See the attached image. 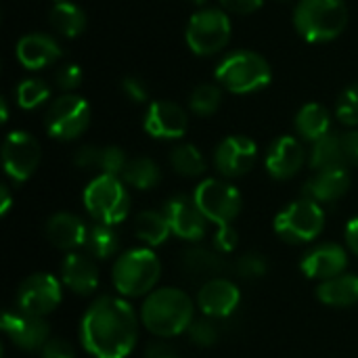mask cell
Segmentation results:
<instances>
[{
	"instance_id": "obj_1",
	"label": "cell",
	"mask_w": 358,
	"mask_h": 358,
	"mask_svg": "<svg viewBox=\"0 0 358 358\" xmlns=\"http://www.w3.org/2000/svg\"><path fill=\"white\" fill-rule=\"evenodd\" d=\"M138 340V315L126 298H96L80 321V342L92 358H126Z\"/></svg>"
},
{
	"instance_id": "obj_2",
	"label": "cell",
	"mask_w": 358,
	"mask_h": 358,
	"mask_svg": "<svg viewBox=\"0 0 358 358\" xmlns=\"http://www.w3.org/2000/svg\"><path fill=\"white\" fill-rule=\"evenodd\" d=\"M195 321L193 300L178 287L153 289L141 306V323L155 338H176Z\"/></svg>"
},
{
	"instance_id": "obj_3",
	"label": "cell",
	"mask_w": 358,
	"mask_h": 358,
	"mask_svg": "<svg viewBox=\"0 0 358 358\" xmlns=\"http://www.w3.org/2000/svg\"><path fill=\"white\" fill-rule=\"evenodd\" d=\"M162 277V262L155 256L153 248H134L124 252L113 268L111 281L122 298H141L149 296Z\"/></svg>"
},
{
	"instance_id": "obj_4",
	"label": "cell",
	"mask_w": 358,
	"mask_h": 358,
	"mask_svg": "<svg viewBox=\"0 0 358 358\" xmlns=\"http://www.w3.org/2000/svg\"><path fill=\"white\" fill-rule=\"evenodd\" d=\"M294 25L308 42H331L346 29L348 8L344 0H300Z\"/></svg>"
},
{
	"instance_id": "obj_5",
	"label": "cell",
	"mask_w": 358,
	"mask_h": 358,
	"mask_svg": "<svg viewBox=\"0 0 358 358\" xmlns=\"http://www.w3.org/2000/svg\"><path fill=\"white\" fill-rule=\"evenodd\" d=\"M273 71L268 61L254 50H235L216 67V80L235 94L256 92L271 84Z\"/></svg>"
},
{
	"instance_id": "obj_6",
	"label": "cell",
	"mask_w": 358,
	"mask_h": 358,
	"mask_svg": "<svg viewBox=\"0 0 358 358\" xmlns=\"http://www.w3.org/2000/svg\"><path fill=\"white\" fill-rule=\"evenodd\" d=\"M126 182L111 174H99L84 189V208L101 224L115 227L130 214V195Z\"/></svg>"
},
{
	"instance_id": "obj_7",
	"label": "cell",
	"mask_w": 358,
	"mask_h": 358,
	"mask_svg": "<svg viewBox=\"0 0 358 358\" xmlns=\"http://www.w3.org/2000/svg\"><path fill=\"white\" fill-rule=\"evenodd\" d=\"M325 227V212L321 203L302 197L292 201L275 216V233L279 239L292 245L315 241Z\"/></svg>"
},
{
	"instance_id": "obj_8",
	"label": "cell",
	"mask_w": 358,
	"mask_h": 358,
	"mask_svg": "<svg viewBox=\"0 0 358 358\" xmlns=\"http://www.w3.org/2000/svg\"><path fill=\"white\" fill-rule=\"evenodd\" d=\"M90 124V105L84 96L65 92L50 101L44 113L46 132L57 141H73L84 134Z\"/></svg>"
},
{
	"instance_id": "obj_9",
	"label": "cell",
	"mask_w": 358,
	"mask_h": 358,
	"mask_svg": "<svg viewBox=\"0 0 358 358\" xmlns=\"http://www.w3.org/2000/svg\"><path fill=\"white\" fill-rule=\"evenodd\" d=\"M193 199L201 214L208 218V222H214L216 227L231 224L243 206L241 193L235 185L220 180V178H206L195 187Z\"/></svg>"
},
{
	"instance_id": "obj_10",
	"label": "cell",
	"mask_w": 358,
	"mask_h": 358,
	"mask_svg": "<svg viewBox=\"0 0 358 358\" xmlns=\"http://www.w3.org/2000/svg\"><path fill=\"white\" fill-rule=\"evenodd\" d=\"M231 40V19L220 8L197 10L187 25V44L199 57L220 52Z\"/></svg>"
},
{
	"instance_id": "obj_11",
	"label": "cell",
	"mask_w": 358,
	"mask_h": 358,
	"mask_svg": "<svg viewBox=\"0 0 358 358\" xmlns=\"http://www.w3.org/2000/svg\"><path fill=\"white\" fill-rule=\"evenodd\" d=\"M17 308L34 315V317H46L63 300V283L48 273H36L21 281L17 287Z\"/></svg>"
},
{
	"instance_id": "obj_12",
	"label": "cell",
	"mask_w": 358,
	"mask_h": 358,
	"mask_svg": "<svg viewBox=\"0 0 358 358\" xmlns=\"http://www.w3.org/2000/svg\"><path fill=\"white\" fill-rule=\"evenodd\" d=\"M40 157H42V149L31 134H27L23 130H15L4 138L2 164H4L6 176L13 182H17V185L25 182L38 170Z\"/></svg>"
},
{
	"instance_id": "obj_13",
	"label": "cell",
	"mask_w": 358,
	"mask_h": 358,
	"mask_svg": "<svg viewBox=\"0 0 358 358\" xmlns=\"http://www.w3.org/2000/svg\"><path fill=\"white\" fill-rule=\"evenodd\" d=\"M4 336L21 350L34 352L42 350L50 340V327L44 317H34L23 310H6L0 323Z\"/></svg>"
},
{
	"instance_id": "obj_14",
	"label": "cell",
	"mask_w": 358,
	"mask_h": 358,
	"mask_svg": "<svg viewBox=\"0 0 358 358\" xmlns=\"http://www.w3.org/2000/svg\"><path fill=\"white\" fill-rule=\"evenodd\" d=\"M258 159V147L252 138L235 134L227 136L214 153V166L224 178H237L248 174Z\"/></svg>"
},
{
	"instance_id": "obj_15",
	"label": "cell",
	"mask_w": 358,
	"mask_h": 358,
	"mask_svg": "<svg viewBox=\"0 0 358 358\" xmlns=\"http://www.w3.org/2000/svg\"><path fill=\"white\" fill-rule=\"evenodd\" d=\"M164 214L170 222L172 235L185 241H199L206 235L208 218L197 208L195 199L189 195H174L166 201Z\"/></svg>"
},
{
	"instance_id": "obj_16",
	"label": "cell",
	"mask_w": 358,
	"mask_h": 358,
	"mask_svg": "<svg viewBox=\"0 0 358 358\" xmlns=\"http://www.w3.org/2000/svg\"><path fill=\"white\" fill-rule=\"evenodd\" d=\"M241 302V292L239 287L224 277H216L212 281L201 283L197 292V306L203 317L222 321L229 319Z\"/></svg>"
},
{
	"instance_id": "obj_17",
	"label": "cell",
	"mask_w": 358,
	"mask_h": 358,
	"mask_svg": "<svg viewBox=\"0 0 358 358\" xmlns=\"http://www.w3.org/2000/svg\"><path fill=\"white\" fill-rule=\"evenodd\" d=\"M145 132L153 138L176 141L187 132V113L172 101H153L145 113Z\"/></svg>"
},
{
	"instance_id": "obj_18",
	"label": "cell",
	"mask_w": 358,
	"mask_h": 358,
	"mask_svg": "<svg viewBox=\"0 0 358 358\" xmlns=\"http://www.w3.org/2000/svg\"><path fill=\"white\" fill-rule=\"evenodd\" d=\"M346 266H348V254L338 243H319L310 248L300 262L302 273L308 279H315L321 283L338 275H344Z\"/></svg>"
},
{
	"instance_id": "obj_19",
	"label": "cell",
	"mask_w": 358,
	"mask_h": 358,
	"mask_svg": "<svg viewBox=\"0 0 358 358\" xmlns=\"http://www.w3.org/2000/svg\"><path fill=\"white\" fill-rule=\"evenodd\" d=\"M304 159H306V151L296 136H279L268 147L264 166L273 178L287 180V178H294L302 170Z\"/></svg>"
},
{
	"instance_id": "obj_20",
	"label": "cell",
	"mask_w": 358,
	"mask_h": 358,
	"mask_svg": "<svg viewBox=\"0 0 358 358\" xmlns=\"http://www.w3.org/2000/svg\"><path fill=\"white\" fill-rule=\"evenodd\" d=\"M61 283L78 294V296H90L99 287V266L90 254L82 252H69L61 262Z\"/></svg>"
},
{
	"instance_id": "obj_21",
	"label": "cell",
	"mask_w": 358,
	"mask_h": 358,
	"mask_svg": "<svg viewBox=\"0 0 358 358\" xmlns=\"http://www.w3.org/2000/svg\"><path fill=\"white\" fill-rule=\"evenodd\" d=\"M46 237L57 250H63L69 254V252H76L86 245L88 227L76 214L57 212L46 222Z\"/></svg>"
},
{
	"instance_id": "obj_22",
	"label": "cell",
	"mask_w": 358,
	"mask_h": 358,
	"mask_svg": "<svg viewBox=\"0 0 358 358\" xmlns=\"http://www.w3.org/2000/svg\"><path fill=\"white\" fill-rule=\"evenodd\" d=\"M61 57L59 42L48 34H27L17 42V59L25 69H44Z\"/></svg>"
},
{
	"instance_id": "obj_23",
	"label": "cell",
	"mask_w": 358,
	"mask_h": 358,
	"mask_svg": "<svg viewBox=\"0 0 358 358\" xmlns=\"http://www.w3.org/2000/svg\"><path fill=\"white\" fill-rule=\"evenodd\" d=\"M350 189V174L348 168H331L321 170L310 176L304 185V197L317 203H334L342 199Z\"/></svg>"
},
{
	"instance_id": "obj_24",
	"label": "cell",
	"mask_w": 358,
	"mask_h": 358,
	"mask_svg": "<svg viewBox=\"0 0 358 358\" xmlns=\"http://www.w3.org/2000/svg\"><path fill=\"white\" fill-rule=\"evenodd\" d=\"M180 266L182 271L197 281H212L216 277H222V273L227 271V262L220 254L206 250V248H187L180 256Z\"/></svg>"
},
{
	"instance_id": "obj_25",
	"label": "cell",
	"mask_w": 358,
	"mask_h": 358,
	"mask_svg": "<svg viewBox=\"0 0 358 358\" xmlns=\"http://www.w3.org/2000/svg\"><path fill=\"white\" fill-rule=\"evenodd\" d=\"M317 298L325 306L334 308H348L358 304V275H338L329 281L319 283L317 287Z\"/></svg>"
},
{
	"instance_id": "obj_26",
	"label": "cell",
	"mask_w": 358,
	"mask_h": 358,
	"mask_svg": "<svg viewBox=\"0 0 358 358\" xmlns=\"http://www.w3.org/2000/svg\"><path fill=\"white\" fill-rule=\"evenodd\" d=\"M134 237L138 241H143L147 248H157L164 241H168V237L172 235L170 222L166 218L164 212H155V210H143L136 214L134 218Z\"/></svg>"
},
{
	"instance_id": "obj_27",
	"label": "cell",
	"mask_w": 358,
	"mask_h": 358,
	"mask_svg": "<svg viewBox=\"0 0 358 358\" xmlns=\"http://www.w3.org/2000/svg\"><path fill=\"white\" fill-rule=\"evenodd\" d=\"M329 128H331V113L319 103L304 105L296 115V132L304 141L315 143L325 134H329Z\"/></svg>"
},
{
	"instance_id": "obj_28",
	"label": "cell",
	"mask_w": 358,
	"mask_h": 358,
	"mask_svg": "<svg viewBox=\"0 0 358 358\" xmlns=\"http://www.w3.org/2000/svg\"><path fill=\"white\" fill-rule=\"evenodd\" d=\"M310 168L321 172V170H331V168H348L344 147H342V136L340 134H325L323 138L313 143L310 149Z\"/></svg>"
},
{
	"instance_id": "obj_29",
	"label": "cell",
	"mask_w": 358,
	"mask_h": 358,
	"mask_svg": "<svg viewBox=\"0 0 358 358\" xmlns=\"http://www.w3.org/2000/svg\"><path fill=\"white\" fill-rule=\"evenodd\" d=\"M48 21L55 27V31H59L65 38H76L86 27V15H84V10L78 4L69 2V0L57 2L50 8V13H48Z\"/></svg>"
},
{
	"instance_id": "obj_30",
	"label": "cell",
	"mask_w": 358,
	"mask_h": 358,
	"mask_svg": "<svg viewBox=\"0 0 358 358\" xmlns=\"http://www.w3.org/2000/svg\"><path fill=\"white\" fill-rule=\"evenodd\" d=\"M122 180L138 191H147V189H153L159 185L162 170L149 157H134V159H128V164L122 172Z\"/></svg>"
},
{
	"instance_id": "obj_31",
	"label": "cell",
	"mask_w": 358,
	"mask_h": 358,
	"mask_svg": "<svg viewBox=\"0 0 358 358\" xmlns=\"http://www.w3.org/2000/svg\"><path fill=\"white\" fill-rule=\"evenodd\" d=\"M84 248L94 260H109L120 250V235L115 233L113 227L94 222L92 227H88V237Z\"/></svg>"
},
{
	"instance_id": "obj_32",
	"label": "cell",
	"mask_w": 358,
	"mask_h": 358,
	"mask_svg": "<svg viewBox=\"0 0 358 358\" xmlns=\"http://www.w3.org/2000/svg\"><path fill=\"white\" fill-rule=\"evenodd\" d=\"M170 166L176 174L197 178L206 172V157L191 143H180L170 151Z\"/></svg>"
},
{
	"instance_id": "obj_33",
	"label": "cell",
	"mask_w": 358,
	"mask_h": 358,
	"mask_svg": "<svg viewBox=\"0 0 358 358\" xmlns=\"http://www.w3.org/2000/svg\"><path fill=\"white\" fill-rule=\"evenodd\" d=\"M220 103H222V90L218 84H199L193 88L189 96V109L199 117H208L216 113Z\"/></svg>"
},
{
	"instance_id": "obj_34",
	"label": "cell",
	"mask_w": 358,
	"mask_h": 358,
	"mask_svg": "<svg viewBox=\"0 0 358 358\" xmlns=\"http://www.w3.org/2000/svg\"><path fill=\"white\" fill-rule=\"evenodd\" d=\"M50 99V86L40 78H27L17 86V103L21 109H36Z\"/></svg>"
},
{
	"instance_id": "obj_35",
	"label": "cell",
	"mask_w": 358,
	"mask_h": 358,
	"mask_svg": "<svg viewBox=\"0 0 358 358\" xmlns=\"http://www.w3.org/2000/svg\"><path fill=\"white\" fill-rule=\"evenodd\" d=\"M189 340L199 346V348H210L220 340V327L216 319L210 317H199L191 323V327L187 329Z\"/></svg>"
},
{
	"instance_id": "obj_36",
	"label": "cell",
	"mask_w": 358,
	"mask_h": 358,
	"mask_svg": "<svg viewBox=\"0 0 358 358\" xmlns=\"http://www.w3.org/2000/svg\"><path fill=\"white\" fill-rule=\"evenodd\" d=\"M336 117L344 124V126H358V82L348 86L336 105Z\"/></svg>"
},
{
	"instance_id": "obj_37",
	"label": "cell",
	"mask_w": 358,
	"mask_h": 358,
	"mask_svg": "<svg viewBox=\"0 0 358 358\" xmlns=\"http://www.w3.org/2000/svg\"><path fill=\"white\" fill-rule=\"evenodd\" d=\"M235 271L241 279H248V281L262 279L268 273V260L258 252H250V254H243L235 262Z\"/></svg>"
},
{
	"instance_id": "obj_38",
	"label": "cell",
	"mask_w": 358,
	"mask_h": 358,
	"mask_svg": "<svg viewBox=\"0 0 358 358\" xmlns=\"http://www.w3.org/2000/svg\"><path fill=\"white\" fill-rule=\"evenodd\" d=\"M126 164H128V157H126L124 149L113 147V145L101 149V164H99V170H101L103 174L122 176Z\"/></svg>"
},
{
	"instance_id": "obj_39",
	"label": "cell",
	"mask_w": 358,
	"mask_h": 358,
	"mask_svg": "<svg viewBox=\"0 0 358 358\" xmlns=\"http://www.w3.org/2000/svg\"><path fill=\"white\" fill-rule=\"evenodd\" d=\"M55 82H57V86H59L61 90L71 92V90H76V88L80 86V82H82V69H80L76 63H65V65H61V67L57 69Z\"/></svg>"
},
{
	"instance_id": "obj_40",
	"label": "cell",
	"mask_w": 358,
	"mask_h": 358,
	"mask_svg": "<svg viewBox=\"0 0 358 358\" xmlns=\"http://www.w3.org/2000/svg\"><path fill=\"white\" fill-rule=\"evenodd\" d=\"M101 149L96 145H84L73 153V164L80 170H99L101 164Z\"/></svg>"
},
{
	"instance_id": "obj_41",
	"label": "cell",
	"mask_w": 358,
	"mask_h": 358,
	"mask_svg": "<svg viewBox=\"0 0 358 358\" xmlns=\"http://www.w3.org/2000/svg\"><path fill=\"white\" fill-rule=\"evenodd\" d=\"M237 241H239V235H237V231L231 224L218 227L216 233H214V248L218 250V254H231V252H235Z\"/></svg>"
},
{
	"instance_id": "obj_42",
	"label": "cell",
	"mask_w": 358,
	"mask_h": 358,
	"mask_svg": "<svg viewBox=\"0 0 358 358\" xmlns=\"http://www.w3.org/2000/svg\"><path fill=\"white\" fill-rule=\"evenodd\" d=\"M122 92L126 94V99H130L132 103H145L149 99V88L141 78H124L122 80Z\"/></svg>"
},
{
	"instance_id": "obj_43",
	"label": "cell",
	"mask_w": 358,
	"mask_h": 358,
	"mask_svg": "<svg viewBox=\"0 0 358 358\" xmlns=\"http://www.w3.org/2000/svg\"><path fill=\"white\" fill-rule=\"evenodd\" d=\"M40 358H76V352H73V348L65 340L52 338L40 350Z\"/></svg>"
},
{
	"instance_id": "obj_44",
	"label": "cell",
	"mask_w": 358,
	"mask_h": 358,
	"mask_svg": "<svg viewBox=\"0 0 358 358\" xmlns=\"http://www.w3.org/2000/svg\"><path fill=\"white\" fill-rule=\"evenodd\" d=\"M264 0H220V4L235 15H250L262 6Z\"/></svg>"
},
{
	"instance_id": "obj_45",
	"label": "cell",
	"mask_w": 358,
	"mask_h": 358,
	"mask_svg": "<svg viewBox=\"0 0 358 358\" xmlns=\"http://www.w3.org/2000/svg\"><path fill=\"white\" fill-rule=\"evenodd\" d=\"M342 147H344L346 164L358 168V130H350L342 134Z\"/></svg>"
},
{
	"instance_id": "obj_46",
	"label": "cell",
	"mask_w": 358,
	"mask_h": 358,
	"mask_svg": "<svg viewBox=\"0 0 358 358\" xmlns=\"http://www.w3.org/2000/svg\"><path fill=\"white\" fill-rule=\"evenodd\" d=\"M344 239H346L348 250H350L355 256H358V216L357 218H352V220H348L346 231H344Z\"/></svg>"
},
{
	"instance_id": "obj_47",
	"label": "cell",
	"mask_w": 358,
	"mask_h": 358,
	"mask_svg": "<svg viewBox=\"0 0 358 358\" xmlns=\"http://www.w3.org/2000/svg\"><path fill=\"white\" fill-rule=\"evenodd\" d=\"M172 355H178V352L174 350V346H170L166 342H155L147 348V358H166Z\"/></svg>"
},
{
	"instance_id": "obj_48",
	"label": "cell",
	"mask_w": 358,
	"mask_h": 358,
	"mask_svg": "<svg viewBox=\"0 0 358 358\" xmlns=\"http://www.w3.org/2000/svg\"><path fill=\"white\" fill-rule=\"evenodd\" d=\"M0 195H2L0 214H2V216H6V214H8V210H10V203H13V197H10V191H8V187H6V185H2V187H0Z\"/></svg>"
},
{
	"instance_id": "obj_49",
	"label": "cell",
	"mask_w": 358,
	"mask_h": 358,
	"mask_svg": "<svg viewBox=\"0 0 358 358\" xmlns=\"http://www.w3.org/2000/svg\"><path fill=\"white\" fill-rule=\"evenodd\" d=\"M0 103H2V122H6V120H8V107H6V99H2Z\"/></svg>"
},
{
	"instance_id": "obj_50",
	"label": "cell",
	"mask_w": 358,
	"mask_h": 358,
	"mask_svg": "<svg viewBox=\"0 0 358 358\" xmlns=\"http://www.w3.org/2000/svg\"><path fill=\"white\" fill-rule=\"evenodd\" d=\"M189 2H193V4H197V6H201V4H206L208 0H189Z\"/></svg>"
},
{
	"instance_id": "obj_51",
	"label": "cell",
	"mask_w": 358,
	"mask_h": 358,
	"mask_svg": "<svg viewBox=\"0 0 358 358\" xmlns=\"http://www.w3.org/2000/svg\"><path fill=\"white\" fill-rule=\"evenodd\" d=\"M166 358H180L178 355H172V357H166Z\"/></svg>"
},
{
	"instance_id": "obj_52",
	"label": "cell",
	"mask_w": 358,
	"mask_h": 358,
	"mask_svg": "<svg viewBox=\"0 0 358 358\" xmlns=\"http://www.w3.org/2000/svg\"><path fill=\"white\" fill-rule=\"evenodd\" d=\"M277 2H287V0H277Z\"/></svg>"
},
{
	"instance_id": "obj_53",
	"label": "cell",
	"mask_w": 358,
	"mask_h": 358,
	"mask_svg": "<svg viewBox=\"0 0 358 358\" xmlns=\"http://www.w3.org/2000/svg\"><path fill=\"white\" fill-rule=\"evenodd\" d=\"M57 2H63V0H57Z\"/></svg>"
}]
</instances>
